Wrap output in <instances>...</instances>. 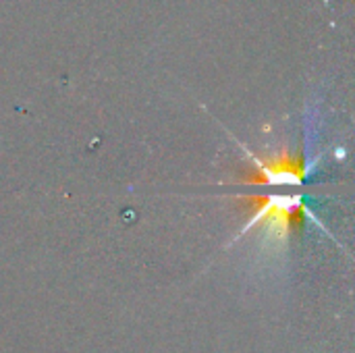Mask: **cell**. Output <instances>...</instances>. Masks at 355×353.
<instances>
[{
  "label": "cell",
  "instance_id": "obj_2",
  "mask_svg": "<svg viewBox=\"0 0 355 353\" xmlns=\"http://www.w3.org/2000/svg\"><path fill=\"white\" fill-rule=\"evenodd\" d=\"M245 166L237 173V181L258 187H300L308 179V160L302 152L256 154L245 150Z\"/></svg>",
  "mask_w": 355,
  "mask_h": 353
},
{
  "label": "cell",
  "instance_id": "obj_1",
  "mask_svg": "<svg viewBox=\"0 0 355 353\" xmlns=\"http://www.w3.org/2000/svg\"><path fill=\"white\" fill-rule=\"evenodd\" d=\"M233 204L248 216L241 233L258 231L268 243H285L308 216L306 202L297 193H250L233 198Z\"/></svg>",
  "mask_w": 355,
  "mask_h": 353
}]
</instances>
